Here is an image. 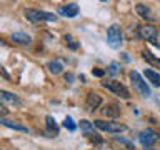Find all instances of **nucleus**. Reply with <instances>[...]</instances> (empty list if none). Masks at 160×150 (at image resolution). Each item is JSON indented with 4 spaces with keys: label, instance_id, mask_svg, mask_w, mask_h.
I'll return each mask as SVG.
<instances>
[{
    "label": "nucleus",
    "instance_id": "nucleus-3",
    "mask_svg": "<svg viewBox=\"0 0 160 150\" xmlns=\"http://www.w3.org/2000/svg\"><path fill=\"white\" fill-rule=\"evenodd\" d=\"M107 40L112 48H120V45H122V28H120V25L117 23L110 25L107 30Z\"/></svg>",
    "mask_w": 160,
    "mask_h": 150
},
{
    "label": "nucleus",
    "instance_id": "nucleus-26",
    "mask_svg": "<svg viewBox=\"0 0 160 150\" xmlns=\"http://www.w3.org/2000/svg\"><path fill=\"white\" fill-rule=\"evenodd\" d=\"M3 45H7V43H5V40H3L2 37H0V47H3Z\"/></svg>",
    "mask_w": 160,
    "mask_h": 150
},
{
    "label": "nucleus",
    "instance_id": "nucleus-12",
    "mask_svg": "<svg viewBox=\"0 0 160 150\" xmlns=\"http://www.w3.org/2000/svg\"><path fill=\"white\" fill-rule=\"evenodd\" d=\"M100 103H102L100 95H97V93H88V97H87V108H88V110H95Z\"/></svg>",
    "mask_w": 160,
    "mask_h": 150
},
{
    "label": "nucleus",
    "instance_id": "nucleus-23",
    "mask_svg": "<svg viewBox=\"0 0 160 150\" xmlns=\"http://www.w3.org/2000/svg\"><path fill=\"white\" fill-rule=\"evenodd\" d=\"M92 72H93L95 75H98V77H102V75H103V72H102V70H100V68H93Z\"/></svg>",
    "mask_w": 160,
    "mask_h": 150
},
{
    "label": "nucleus",
    "instance_id": "nucleus-16",
    "mask_svg": "<svg viewBox=\"0 0 160 150\" xmlns=\"http://www.w3.org/2000/svg\"><path fill=\"white\" fill-rule=\"evenodd\" d=\"M0 123L5 125V127L20 130V132H27V127H23V125H20V123H17V122H10V120H5V118H2V117H0Z\"/></svg>",
    "mask_w": 160,
    "mask_h": 150
},
{
    "label": "nucleus",
    "instance_id": "nucleus-9",
    "mask_svg": "<svg viewBox=\"0 0 160 150\" xmlns=\"http://www.w3.org/2000/svg\"><path fill=\"white\" fill-rule=\"evenodd\" d=\"M0 103H12V105H20V98L12 92L7 90H0Z\"/></svg>",
    "mask_w": 160,
    "mask_h": 150
},
{
    "label": "nucleus",
    "instance_id": "nucleus-8",
    "mask_svg": "<svg viewBox=\"0 0 160 150\" xmlns=\"http://www.w3.org/2000/svg\"><path fill=\"white\" fill-rule=\"evenodd\" d=\"M58 13L63 15V17L73 18V17H77V13H78V5L77 3H67L65 7L58 8Z\"/></svg>",
    "mask_w": 160,
    "mask_h": 150
},
{
    "label": "nucleus",
    "instance_id": "nucleus-25",
    "mask_svg": "<svg viewBox=\"0 0 160 150\" xmlns=\"http://www.w3.org/2000/svg\"><path fill=\"white\" fill-rule=\"evenodd\" d=\"M5 113H7V108H5L3 105L0 103V115H5Z\"/></svg>",
    "mask_w": 160,
    "mask_h": 150
},
{
    "label": "nucleus",
    "instance_id": "nucleus-20",
    "mask_svg": "<svg viewBox=\"0 0 160 150\" xmlns=\"http://www.w3.org/2000/svg\"><path fill=\"white\" fill-rule=\"evenodd\" d=\"M63 127H65V128H68V130H75V128H77V125L73 123V120L70 118V117H67V118L63 120Z\"/></svg>",
    "mask_w": 160,
    "mask_h": 150
},
{
    "label": "nucleus",
    "instance_id": "nucleus-4",
    "mask_svg": "<svg viewBox=\"0 0 160 150\" xmlns=\"http://www.w3.org/2000/svg\"><path fill=\"white\" fill-rule=\"evenodd\" d=\"M130 80H132V83H133V88L137 90V92L142 95V97H148L150 95V88H148V85L145 83V80L140 77V73L138 72H130Z\"/></svg>",
    "mask_w": 160,
    "mask_h": 150
},
{
    "label": "nucleus",
    "instance_id": "nucleus-15",
    "mask_svg": "<svg viewBox=\"0 0 160 150\" xmlns=\"http://www.w3.org/2000/svg\"><path fill=\"white\" fill-rule=\"evenodd\" d=\"M135 10H137V13L140 15L142 18H145V20H152L153 17H152V12H150V8H147L145 5H142V3H138L137 7H135Z\"/></svg>",
    "mask_w": 160,
    "mask_h": 150
},
{
    "label": "nucleus",
    "instance_id": "nucleus-27",
    "mask_svg": "<svg viewBox=\"0 0 160 150\" xmlns=\"http://www.w3.org/2000/svg\"><path fill=\"white\" fill-rule=\"evenodd\" d=\"M102 2H107V0H102Z\"/></svg>",
    "mask_w": 160,
    "mask_h": 150
},
{
    "label": "nucleus",
    "instance_id": "nucleus-13",
    "mask_svg": "<svg viewBox=\"0 0 160 150\" xmlns=\"http://www.w3.org/2000/svg\"><path fill=\"white\" fill-rule=\"evenodd\" d=\"M102 113L105 115V117H118V115H120V108L115 103H110V105H105V107H103Z\"/></svg>",
    "mask_w": 160,
    "mask_h": 150
},
{
    "label": "nucleus",
    "instance_id": "nucleus-5",
    "mask_svg": "<svg viewBox=\"0 0 160 150\" xmlns=\"http://www.w3.org/2000/svg\"><path fill=\"white\" fill-rule=\"evenodd\" d=\"M93 125L100 130H105V132H110V133H120L123 130H127L123 123H118V122H105V120H95Z\"/></svg>",
    "mask_w": 160,
    "mask_h": 150
},
{
    "label": "nucleus",
    "instance_id": "nucleus-28",
    "mask_svg": "<svg viewBox=\"0 0 160 150\" xmlns=\"http://www.w3.org/2000/svg\"><path fill=\"white\" fill-rule=\"evenodd\" d=\"M158 138H160V135H158Z\"/></svg>",
    "mask_w": 160,
    "mask_h": 150
},
{
    "label": "nucleus",
    "instance_id": "nucleus-7",
    "mask_svg": "<svg viewBox=\"0 0 160 150\" xmlns=\"http://www.w3.org/2000/svg\"><path fill=\"white\" fill-rule=\"evenodd\" d=\"M138 138H140V143H142L145 148H150L158 140V135L155 133L152 128H147V130H143V132H140Z\"/></svg>",
    "mask_w": 160,
    "mask_h": 150
},
{
    "label": "nucleus",
    "instance_id": "nucleus-2",
    "mask_svg": "<svg viewBox=\"0 0 160 150\" xmlns=\"http://www.w3.org/2000/svg\"><path fill=\"white\" fill-rule=\"evenodd\" d=\"M138 35L143 40L153 43L155 47H160V43H158V30L155 28L153 25H142V27H138Z\"/></svg>",
    "mask_w": 160,
    "mask_h": 150
},
{
    "label": "nucleus",
    "instance_id": "nucleus-14",
    "mask_svg": "<svg viewBox=\"0 0 160 150\" xmlns=\"http://www.w3.org/2000/svg\"><path fill=\"white\" fill-rule=\"evenodd\" d=\"M142 55H143L145 62H148V63H152L153 67L160 68V58H157V57H155V55H153L152 52H148V50H143V52H142Z\"/></svg>",
    "mask_w": 160,
    "mask_h": 150
},
{
    "label": "nucleus",
    "instance_id": "nucleus-22",
    "mask_svg": "<svg viewBox=\"0 0 160 150\" xmlns=\"http://www.w3.org/2000/svg\"><path fill=\"white\" fill-rule=\"evenodd\" d=\"M0 75H2L3 78H7V80H10V75H8L7 72H5V68H3V67H0Z\"/></svg>",
    "mask_w": 160,
    "mask_h": 150
},
{
    "label": "nucleus",
    "instance_id": "nucleus-11",
    "mask_svg": "<svg viewBox=\"0 0 160 150\" xmlns=\"http://www.w3.org/2000/svg\"><path fill=\"white\" fill-rule=\"evenodd\" d=\"M143 75H145V78L148 80V83H152L153 87H160V73H157V72H153V70L147 68V70L143 72Z\"/></svg>",
    "mask_w": 160,
    "mask_h": 150
},
{
    "label": "nucleus",
    "instance_id": "nucleus-18",
    "mask_svg": "<svg viewBox=\"0 0 160 150\" xmlns=\"http://www.w3.org/2000/svg\"><path fill=\"white\" fill-rule=\"evenodd\" d=\"M48 68H50V72H52V73H60V72L63 70L62 63H60L58 60H53V62H50V63H48Z\"/></svg>",
    "mask_w": 160,
    "mask_h": 150
},
{
    "label": "nucleus",
    "instance_id": "nucleus-19",
    "mask_svg": "<svg viewBox=\"0 0 160 150\" xmlns=\"http://www.w3.org/2000/svg\"><path fill=\"white\" fill-rule=\"evenodd\" d=\"M65 42H68V47L72 48V50H77L78 48V43L72 38V35H65Z\"/></svg>",
    "mask_w": 160,
    "mask_h": 150
},
{
    "label": "nucleus",
    "instance_id": "nucleus-1",
    "mask_svg": "<svg viewBox=\"0 0 160 150\" xmlns=\"http://www.w3.org/2000/svg\"><path fill=\"white\" fill-rule=\"evenodd\" d=\"M25 17L32 22H55L57 17L53 13L42 12V10H35V8H27L25 10Z\"/></svg>",
    "mask_w": 160,
    "mask_h": 150
},
{
    "label": "nucleus",
    "instance_id": "nucleus-21",
    "mask_svg": "<svg viewBox=\"0 0 160 150\" xmlns=\"http://www.w3.org/2000/svg\"><path fill=\"white\" fill-rule=\"evenodd\" d=\"M117 72H118V70H117V63H112L108 67V75H112V77H113V75H117Z\"/></svg>",
    "mask_w": 160,
    "mask_h": 150
},
{
    "label": "nucleus",
    "instance_id": "nucleus-10",
    "mask_svg": "<svg viewBox=\"0 0 160 150\" xmlns=\"http://www.w3.org/2000/svg\"><path fill=\"white\" fill-rule=\"evenodd\" d=\"M12 40L15 43H18V45H28L30 42H32L30 35H27L25 32H15V33H12Z\"/></svg>",
    "mask_w": 160,
    "mask_h": 150
},
{
    "label": "nucleus",
    "instance_id": "nucleus-24",
    "mask_svg": "<svg viewBox=\"0 0 160 150\" xmlns=\"http://www.w3.org/2000/svg\"><path fill=\"white\" fill-rule=\"evenodd\" d=\"M65 80H67V82H73V75L72 73H67V75H65Z\"/></svg>",
    "mask_w": 160,
    "mask_h": 150
},
{
    "label": "nucleus",
    "instance_id": "nucleus-6",
    "mask_svg": "<svg viewBox=\"0 0 160 150\" xmlns=\"http://www.w3.org/2000/svg\"><path fill=\"white\" fill-rule=\"evenodd\" d=\"M103 87H105V88H108V90H112L113 93H117L118 97H122V98H130L128 90L125 88L120 82H117V80H110V82H105V83H103Z\"/></svg>",
    "mask_w": 160,
    "mask_h": 150
},
{
    "label": "nucleus",
    "instance_id": "nucleus-17",
    "mask_svg": "<svg viewBox=\"0 0 160 150\" xmlns=\"http://www.w3.org/2000/svg\"><path fill=\"white\" fill-rule=\"evenodd\" d=\"M45 122H47V133L48 135H57L58 133V128H57L55 120L52 117H47V118H45Z\"/></svg>",
    "mask_w": 160,
    "mask_h": 150
}]
</instances>
